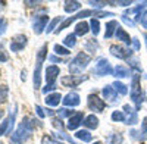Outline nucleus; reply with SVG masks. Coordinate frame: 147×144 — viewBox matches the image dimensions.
Segmentation results:
<instances>
[{
	"instance_id": "obj_28",
	"label": "nucleus",
	"mask_w": 147,
	"mask_h": 144,
	"mask_svg": "<svg viewBox=\"0 0 147 144\" xmlns=\"http://www.w3.org/2000/svg\"><path fill=\"white\" fill-rule=\"evenodd\" d=\"M9 99V88L7 85H0V104L6 103Z\"/></svg>"
},
{
	"instance_id": "obj_39",
	"label": "nucleus",
	"mask_w": 147,
	"mask_h": 144,
	"mask_svg": "<svg viewBox=\"0 0 147 144\" xmlns=\"http://www.w3.org/2000/svg\"><path fill=\"white\" fill-rule=\"evenodd\" d=\"M141 134H143V138L147 137V116L143 119V122H141Z\"/></svg>"
},
{
	"instance_id": "obj_36",
	"label": "nucleus",
	"mask_w": 147,
	"mask_h": 144,
	"mask_svg": "<svg viewBox=\"0 0 147 144\" xmlns=\"http://www.w3.org/2000/svg\"><path fill=\"white\" fill-rule=\"evenodd\" d=\"M6 30H7V21L5 18H0V37L6 32Z\"/></svg>"
},
{
	"instance_id": "obj_50",
	"label": "nucleus",
	"mask_w": 147,
	"mask_h": 144,
	"mask_svg": "<svg viewBox=\"0 0 147 144\" xmlns=\"http://www.w3.org/2000/svg\"><path fill=\"white\" fill-rule=\"evenodd\" d=\"M144 37H146V44H147V34H146V35H144Z\"/></svg>"
},
{
	"instance_id": "obj_19",
	"label": "nucleus",
	"mask_w": 147,
	"mask_h": 144,
	"mask_svg": "<svg viewBox=\"0 0 147 144\" xmlns=\"http://www.w3.org/2000/svg\"><path fill=\"white\" fill-rule=\"evenodd\" d=\"M90 31V24H87V22H84V21H81V22H78L77 25H75V35H85Z\"/></svg>"
},
{
	"instance_id": "obj_30",
	"label": "nucleus",
	"mask_w": 147,
	"mask_h": 144,
	"mask_svg": "<svg viewBox=\"0 0 147 144\" xmlns=\"http://www.w3.org/2000/svg\"><path fill=\"white\" fill-rule=\"evenodd\" d=\"M60 16H57V18H55V19H52L50 22H49V25H47V28H46V32L49 34V32H55L56 31V25L60 22Z\"/></svg>"
},
{
	"instance_id": "obj_47",
	"label": "nucleus",
	"mask_w": 147,
	"mask_h": 144,
	"mask_svg": "<svg viewBox=\"0 0 147 144\" xmlns=\"http://www.w3.org/2000/svg\"><path fill=\"white\" fill-rule=\"evenodd\" d=\"M24 5H27V6H37V5H40V2H24Z\"/></svg>"
},
{
	"instance_id": "obj_14",
	"label": "nucleus",
	"mask_w": 147,
	"mask_h": 144,
	"mask_svg": "<svg viewBox=\"0 0 147 144\" xmlns=\"http://www.w3.org/2000/svg\"><path fill=\"white\" fill-rule=\"evenodd\" d=\"M124 110L127 112V121H125V124H128V125H136V124L138 122V119H137V110H134L129 104H125V106H124Z\"/></svg>"
},
{
	"instance_id": "obj_12",
	"label": "nucleus",
	"mask_w": 147,
	"mask_h": 144,
	"mask_svg": "<svg viewBox=\"0 0 147 144\" xmlns=\"http://www.w3.org/2000/svg\"><path fill=\"white\" fill-rule=\"evenodd\" d=\"M62 103H63L66 107H75V106H78V104L81 103V100H80V94L75 93V91L68 93L65 97H63Z\"/></svg>"
},
{
	"instance_id": "obj_2",
	"label": "nucleus",
	"mask_w": 147,
	"mask_h": 144,
	"mask_svg": "<svg viewBox=\"0 0 147 144\" xmlns=\"http://www.w3.org/2000/svg\"><path fill=\"white\" fill-rule=\"evenodd\" d=\"M90 62H91V56L87 55V53H84V52H80V53L69 62V66H68V68H69L71 75H78V74H81V72L88 66Z\"/></svg>"
},
{
	"instance_id": "obj_18",
	"label": "nucleus",
	"mask_w": 147,
	"mask_h": 144,
	"mask_svg": "<svg viewBox=\"0 0 147 144\" xmlns=\"http://www.w3.org/2000/svg\"><path fill=\"white\" fill-rule=\"evenodd\" d=\"M129 74H131V71L122 65H116L113 68V77H116V78H128Z\"/></svg>"
},
{
	"instance_id": "obj_29",
	"label": "nucleus",
	"mask_w": 147,
	"mask_h": 144,
	"mask_svg": "<svg viewBox=\"0 0 147 144\" xmlns=\"http://www.w3.org/2000/svg\"><path fill=\"white\" fill-rule=\"evenodd\" d=\"M112 121H115V122H125V121H127V116H125L124 112L115 110V112L112 113Z\"/></svg>"
},
{
	"instance_id": "obj_44",
	"label": "nucleus",
	"mask_w": 147,
	"mask_h": 144,
	"mask_svg": "<svg viewBox=\"0 0 147 144\" xmlns=\"http://www.w3.org/2000/svg\"><path fill=\"white\" fill-rule=\"evenodd\" d=\"M132 47H134V50H140V41H138V38H132Z\"/></svg>"
},
{
	"instance_id": "obj_52",
	"label": "nucleus",
	"mask_w": 147,
	"mask_h": 144,
	"mask_svg": "<svg viewBox=\"0 0 147 144\" xmlns=\"http://www.w3.org/2000/svg\"><path fill=\"white\" fill-rule=\"evenodd\" d=\"M146 78H147V75H146Z\"/></svg>"
},
{
	"instance_id": "obj_37",
	"label": "nucleus",
	"mask_w": 147,
	"mask_h": 144,
	"mask_svg": "<svg viewBox=\"0 0 147 144\" xmlns=\"http://www.w3.org/2000/svg\"><path fill=\"white\" fill-rule=\"evenodd\" d=\"M140 22H141L143 28L147 30V10H143L141 13H140Z\"/></svg>"
},
{
	"instance_id": "obj_17",
	"label": "nucleus",
	"mask_w": 147,
	"mask_h": 144,
	"mask_svg": "<svg viewBox=\"0 0 147 144\" xmlns=\"http://www.w3.org/2000/svg\"><path fill=\"white\" fill-rule=\"evenodd\" d=\"M115 34H116V38L121 40L122 43H125V44H131V43H132V38L129 37V34H128L124 28H122V27H118Z\"/></svg>"
},
{
	"instance_id": "obj_16",
	"label": "nucleus",
	"mask_w": 147,
	"mask_h": 144,
	"mask_svg": "<svg viewBox=\"0 0 147 144\" xmlns=\"http://www.w3.org/2000/svg\"><path fill=\"white\" fill-rule=\"evenodd\" d=\"M62 96H60V93H52V94H47L46 96V104L47 106H59V103L62 102Z\"/></svg>"
},
{
	"instance_id": "obj_13",
	"label": "nucleus",
	"mask_w": 147,
	"mask_h": 144,
	"mask_svg": "<svg viewBox=\"0 0 147 144\" xmlns=\"http://www.w3.org/2000/svg\"><path fill=\"white\" fill-rule=\"evenodd\" d=\"M84 122V115H82V112H77V113H74L69 119H68V129H71V131H74V129H77L81 124Z\"/></svg>"
},
{
	"instance_id": "obj_10",
	"label": "nucleus",
	"mask_w": 147,
	"mask_h": 144,
	"mask_svg": "<svg viewBox=\"0 0 147 144\" xmlns=\"http://www.w3.org/2000/svg\"><path fill=\"white\" fill-rule=\"evenodd\" d=\"M27 46V37L24 34H18V35H15L13 38L10 40V50L12 52H21V50H24V47Z\"/></svg>"
},
{
	"instance_id": "obj_5",
	"label": "nucleus",
	"mask_w": 147,
	"mask_h": 144,
	"mask_svg": "<svg viewBox=\"0 0 147 144\" xmlns=\"http://www.w3.org/2000/svg\"><path fill=\"white\" fill-rule=\"evenodd\" d=\"M93 74L99 75V77H106V75H113V68L110 66L109 61L105 57H100L97 61L94 69H93Z\"/></svg>"
},
{
	"instance_id": "obj_22",
	"label": "nucleus",
	"mask_w": 147,
	"mask_h": 144,
	"mask_svg": "<svg viewBox=\"0 0 147 144\" xmlns=\"http://www.w3.org/2000/svg\"><path fill=\"white\" fill-rule=\"evenodd\" d=\"M81 7V3L77 0H72V2H65V12L66 13H74Z\"/></svg>"
},
{
	"instance_id": "obj_7",
	"label": "nucleus",
	"mask_w": 147,
	"mask_h": 144,
	"mask_svg": "<svg viewBox=\"0 0 147 144\" xmlns=\"http://www.w3.org/2000/svg\"><path fill=\"white\" fill-rule=\"evenodd\" d=\"M87 104L90 107V110H94V112H103L105 110V106H106V103L97 94H90L88 96Z\"/></svg>"
},
{
	"instance_id": "obj_24",
	"label": "nucleus",
	"mask_w": 147,
	"mask_h": 144,
	"mask_svg": "<svg viewBox=\"0 0 147 144\" xmlns=\"http://www.w3.org/2000/svg\"><path fill=\"white\" fill-rule=\"evenodd\" d=\"M85 50L90 52V53H96L97 49H99V43L96 41V38H88L87 41H85Z\"/></svg>"
},
{
	"instance_id": "obj_27",
	"label": "nucleus",
	"mask_w": 147,
	"mask_h": 144,
	"mask_svg": "<svg viewBox=\"0 0 147 144\" xmlns=\"http://www.w3.org/2000/svg\"><path fill=\"white\" fill-rule=\"evenodd\" d=\"M112 85H113V88L116 90V93H119V94H122V96H125V94L128 93L127 85H125V84H122L121 81H115Z\"/></svg>"
},
{
	"instance_id": "obj_48",
	"label": "nucleus",
	"mask_w": 147,
	"mask_h": 144,
	"mask_svg": "<svg viewBox=\"0 0 147 144\" xmlns=\"http://www.w3.org/2000/svg\"><path fill=\"white\" fill-rule=\"evenodd\" d=\"M3 115H5V112H3V110H0V119L3 118Z\"/></svg>"
},
{
	"instance_id": "obj_3",
	"label": "nucleus",
	"mask_w": 147,
	"mask_h": 144,
	"mask_svg": "<svg viewBox=\"0 0 147 144\" xmlns=\"http://www.w3.org/2000/svg\"><path fill=\"white\" fill-rule=\"evenodd\" d=\"M47 56V44H44L41 49L37 53V63H35V69H34V88H40L41 85V65L44 57Z\"/></svg>"
},
{
	"instance_id": "obj_34",
	"label": "nucleus",
	"mask_w": 147,
	"mask_h": 144,
	"mask_svg": "<svg viewBox=\"0 0 147 144\" xmlns=\"http://www.w3.org/2000/svg\"><path fill=\"white\" fill-rule=\"evenodd\" d=\"M59 118H71L74 115V110H68V109H59L57 110Z\"/></svg>"
},
{
	"instance_id": "obj_41",
	"label": "nucleus",
	"mask_w": 147,
	"mask_h": 144,
	"mask_svg": "<svg viewBox=\"0 0 147 144\" xmlns=\"http://www.w3.org/2000/svg\"><path fill=\"white\" fill-rule=\"evenodd\" d=\"M7 61H9V55L3 49H0V62H7Z\"/></svg>"
},
{
	"instance_id": "obj_21",
	"label": "nucleus",
	"mask_w": 147,
	"mask_h": 144,
	"mask_svg": "<svg viewBox=\"0 0 147 144\" xmlns=\"http://www.w3.org/2000/svg\"><path fill=\"white\" fill-rule=\"evenodd\" d=\"M118 22L116 21H109L106 24V31H105V38H110L113 35V32H116V28H118Z\"/></svg>"
},
{
	"instance_id": "obj_33",
	"label": "nucleus",
	"mask_w": 147,
	"mask_h": 144,
	"mask_svg": "<svg viewBox=\"0 0 147 144\" xmlns=\"http://www.w3.org/2000/svg\"><path fill=\"white\" fill-rule=\"evenodd\" d=\"M7 131H9V118L5 119V121L2 122V125H0V137L7 134Z\"/></svg>"
},
{
	"instance_id": "obj_8",
	"label": "nucleus",
	"mask_w": 147,
	"mask_h": 144,
	"mask_svg": "<svg viewBox=\"0 0 147 144\" xmlns=\"http://www.w3.org/2000/svg\"><path fill=\"white\" fill-rule=\"evenodd\" d=\"M88 77H77V75H66V77H62L60 78V84H62L63 87H72L75 88L78 87L81 82H84Z\"/></svg>"
},
{
	"instance_id": "obj_40",
	"label": "nucleus",
	"mask_w": 147,
	"mask_h": 144,
	"mask_svg": "<svg viewBox=\"0 0 147 144\" xmlns=\"http://www.w3.org/2000/svg\"><path fill=\"white\" fill-rule=\"evenodd\" d=\"M121 19H122V21H124V22L127 24V25H129V27H132V28H134V27H136V22H134L132 19H129V18H128L127 15H122V16H121Z\"/></svg>"
},
{
	"instance_id": "obj_35",
	"label": "nucleus",
	"mask_w": 147,
	"mask_h": 144,
	"mask_svg": "<svg viewBox=\"0 0 147 144\" xmlns=\"http://www.w3.org/2000/svg\"><path fill=\"white\" fill-rule=\"evenodd\" d=\"M88 5H91L94 7V10H100L102 7H105L106 5H109V2H88Z\"/></svg>"
},
{
	"instance_id": "obj_11",
	"label": "nucleus",
	"mask_w": 147,
	"mask_h": 144,
	"mask_svg": "<svg viewBox=\"0 0 147 144\" xmlns=\"http://www.w3.org/2000/svg\"><path fill=\"white\" fill-rule=\"evenodd\" d=\"M47 22H49V16L46 15H41L38 18L34 19V25H32V30L37 35H40L43 31H46V27H47Z\"/></svg>"
},
{
	"instance_id": "obj_26",
	"label": "nucleus",
	"mask_w": 147,
	"mask_h": 144,
	"mask_svg": "<svg viewBox=\"0 0 147 144\" xmlns=\"http://www.w3.org/2000/svg\"><path fill=\"white\" fill-rule=\"evenodd\" d=\"M63 44L66 46V49H72V47H75V44H77V35L75 34L66 35L65 40H63Z\"/></svg>"
},
{
	"instance_id": "obj_31",
	"label": "nucleus",
	"mask_w": 147,
	"mask_h": 144,
	"mask_svg": "<svg viewBox=\"0 0 147 144\" xmlns=\"http://www.w3.org/2000/svg\"><path fill=\"white\" fill-rule=\"evenodd\" d=\"M55 53H56L57 56H66V55H69L71 52H69V49H66V47H63V46L55 44Z\"/></svg>"
},
{
	"instance_id": "obj_38",
	"label": "nucleus",
	"mask_w": 147,
	"mask_h": 144,
	"mask_svg": "<svg viewBox=\"0 0 147 144\" xmlns=\"http://www.w3.org/2000/svg\"><path fill=\"white\" fill-rule=\"evenodd\" d=\"M41 144H62V143L57 141V140H53L52 137H43Z\"/></svg>"
},
{
	"instance_id": "obj_9",
	"label": "nucleus",
	"mask_w": 147,
	"mask_h": 144,
	"mask_svg": "<svg viewBox=\"0 0 147 144\" xmlns=\"http://www.w3.org/2000/svg\"><path fill=\"white\" fill-rule=\"evenodd\" d=\"M46 85H56V79H57V77L60 75V69H59V66H56V65H50V66H47L46 68Z\"/></svg>"
},
{
	"instance_id": "obj_23",
	"label": "nucleus",
	"mask_w": 147,
	"mask_h": 144,
	"mask_svg": "<svg viewBox=\"0 0 147 144\" xmlns=\"http://www.w3.org/2000/svg\"><path fill=\"white\" fill-rule=\"evenodd\" d=\"M75 137H77L78 140L84 141V143H90L91 138H93V135L90 134V131H87V129H80V131H77Z\"/></svg>"
},
{
	"instance_id": "obj_4",
	"label": "nucleus",
	"mask_w": 147,
	"mask_h": 144,
	"mask_svg": "<svg viewBox=\"0 0 147 144\" xmlns=\"http://www.w3.org/2000/svg\"><path fill=\"white\" fill-rule=\"evenodd\" d=\"M144 93L141 91V85H140V77L138 75H132V84H131V100L136 103L137 109H140V106L143 103Z\"/></svg>"
},
{
	"instance_id": "obj_43",
	"label": "nucleus",
	"mask_w": 147,
	"mask_h": 144,
	"mask_svg": "<svg viewBox=\"0 0 147 144\" xmlns=\"http://www.w3.org/2000/svg\"><path fill=\"white\" fill-rule=\"evenodd\" d=\"M55 88H56V85H46V87L43 88V93H44V94H49L50 91H53Z\"/></svg>"
},
{
	"instance_id": "obj_6",
	"label": "nucleus",
	"mask_w": 147,
	"mask_h": 144,
	"mask_svg": "<svg viewBox=\"0 0 147 144\" xmlns=\"http://www.w3.org/2000/svg\"><path fill=\"white\" fill-rule=\"evenodd\" d=\"M109 52L112 53V56L121 59V61H127V59H131V56H132L131 49H127V47L118 46V44H112V46H110Z\"/></svg>"
},
{
	"instance_id": "obj_15",
	"label": "nucleus",
	"mask_w": 147,
	"mask_h": 144,
	"mask_svg": "<svg viewBox=\"0 0 147 144\" xmlns=\"http://www.w3.org/2000/svg\"><path fill=\"white\" fill-rule=\"evenodd\" d=\"M102 94H103V97L106 100H110V102H116L118 100V93L113 88V85H105L103 90H102Z\"/></svg>"
},
{
	"instance_id": "obj_20",
	"label": "nucleus",
	"mask_w": 147,
	"mask_h": 144,
	"mask_svg": "<svg viewBox=\"0 0 147 144\" xmlns=\"http://www.w3.org/2000/svg\"><path fill=\"white\" fill-rule=\"evenodd\" d=\"M82 124H84V127H87L90 129H96L97 127H99V119H97V116H94V115H88L84 119Z\"/></svg>"
},
{
	"instance_id": "obj_42",
	"label": "nucleus",
	"mask_w": 147,
	"mask_h": 144,
	"mask_svg": "<svg viewBox=\"0 0 147 144\" xmlns=\"http://www.w3.org/2000/svg\"><path fill=\"white\" fill-rule=\"evenodd\" d=\"M35 112H37V115H38L40 118H44V116H46V112L43 110V107H41V106H38V104L35 106Z\"/></svg>"
},
{
	"instance_id": "obj_25",
	"label": "nucleus",
	"mask_w": 147,
	"mask_h": 144,
	"mask_svg": "<svg viewBox=\"0 0 147 144\" xmlns=\"http://www.w3.org/2000/svg\"><path fill=\"white\" fill-rule=\"evenodd\" d=\"M90 31L93 32L94 37L99 35V32H100V24H99V19H97V18H91V21H90Z\"/></svg>"
},
{
	"instance_id": "obj_45",
	"label": "nucleus",
	"mask_w": 147,
	"mask_h": 144,
	"mask_svg": "<svg viewBox=\"0 0 147 144\" xmlns=\"http://www.w3.org/2000/svg\"><path fill=\"white\" fill-rule=\"evenodd\" d=\"M137 63H138V62H137V61H136V59H134V61H131V66H132V68H134V69H137V71H138V72H141V68H140V66H138V65H137Z\"/></svg>"
},
{
	"instance_id": "obj_49",
	"label": "nucleus",
	"mask_w": 147,
	"mask_h": 144,
	"mask_svg": "<svg viewBox=\"0 0 147 144\" xmlns=\"http://www.w3.org/2000/svg\"><path fill=\"white\" fill-rule=\"evenodd\" d=\"M93 144H103V143H102V141H94Z\"/></svg>"
},
{
	"instance_id": "obj_32",
	"label": "nucleus",
	"mask_w": 147,
	"mask_h": 144,
	"mask_svg": "<svg viewBox=\"0 0 147 144\" xmlns=\"http://www.w3.org/2000/svg\"><path fill=\"white\" fill-rule=\"evenodd\" d=\"M122 141H124V137L121 134H110V137L107 138L109 144H121Z\"/></svg>"
},
{
	"instance_id": "obj_1",
	"label": "nucleus",
	"mask_w": 147,
	"mask_h": 144,
	"mask_svg": "<svg viewBox=\"0 0 147 144\" xmlns=\"http://www.w3.org/2000/svg\"><path fill=\"white\" fill-rule=\"evenodd\" d=\"M34 122H35V119H30V118L24 119V121L21 122V125L18 127V129L12 134L10 143H13V144L25 143L31 137V134H32V129H34V125H35Z\"/></svg>"
},
{
	"instance_id": "obj_53",
	"label": "nucleus",
	"mask_w": 147,
	"mask_h": 144,
	"mask_svg": "<svg viewBox=\"0 0 147 144\" xmlns=\"http://www.w3.org/2000/svg\"><path fill=\"white\" fill-rule=\"evenodd\" d=\"M0 5H2V3H0Z\"/></svg>"
},
{
	"instance_id": "obj_51",
	"label": "nucleus",
	"mask_w": 147,
	"mask_h": 144,
	"mask_svg": "<svg viewBox=\"0 0 147 144\" xmlns=\"http://www.w3.org/2000/svg\"><path fill=\"white\" fill-rule=\"evenodd\" d=\"M0 144H3V143H0Z\"/></svg>"
},
{
	"instance_id": "obj_46",
	"label": "nucleus",
	"mask_w": 147,
	"mask_h": 144,
	"mask_svg": "<svg viewBox=\"0 0 147 144\" xmlns=\"http://www.w3.org/2000/svg\"><path fill=\"white\" fill-rule=\"evenodd\" d=\"M49 61H50V62H60V57H57V56H49Z\"/></svg>"
}]
</instances>
